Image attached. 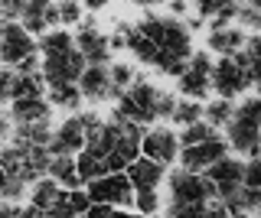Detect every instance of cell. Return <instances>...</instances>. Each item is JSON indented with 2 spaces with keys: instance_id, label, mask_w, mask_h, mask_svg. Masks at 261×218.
Listing matches in <instances>:
<instances>
[{
  "instance_id": "22",
  "label": "cell",
  "mask_w": 261,
  "mask_h": 218,
  "mask_svg": "<svg viewBox=\"0 0 261 218\" xmlns=\"http://www.w3.org/2000/svg\"><path fill=\"white\" fill-rule=\"evenodd\" d=\"M62 185L53 179V176H46V179H39V182H33L30 185V205L33 208H39V212H49V208L56 205V202L62 199Z\"/></svg>"
},
{
  "instance_id": "15",
  "label": "cell",
  "mask_w": 261,
  "mask_h": 218,
  "mask_svg": "<svg viewBox=\"0 0 261 218\" xmlns=\"http://www.w3.org/2000/svg\"><path fill=\"white\" fill-rule=\"evenodd\" d=\"M206 176L216 182L219 199H225V196H232V192L245 182V163H239L235 157H225V160H219L216 166H209Z\"/></svg>"
},
{
  "instance_id": "50",
  "label": "cell",
  "mask_w": 261,
  "mask_h": 218,
  "mask_svg": "<svg viewBox=\"0 0 261 218\" xmlns=\"http://www.w3.org/2000/svg\"><path fill=\"white\" fill-rule=\"evenodd\" d=\"M124 4H134V7H160V4H170V0H124Z\"/></svg>"
},
{
  "instance_id": "4",
  "label": "cell",
  "mask_w": 261,
  "mask_h": 218,
  "mask_svg": "<svg viewBox=\"0 0 261 218\" xmlns=\"http://www.w3.org/2000/svg\"><path fill=\"white\" fill-rule=\"evenodd\" d=\"M157 98H160V88L153 82H147L144 75L134 78V85L127 88V95L114 104L111 117L114 120H134V124H150L157 120Z\"/></svg>"
},
{
  "instance_id": "6",
  "label": "cell",
  "mask_w": 261,
  "mask_h": 218,
  "mask_svg": "<svg viewBox=\"0 0 261 218\" xmlns=\"http://www.w3.org/2000/svg\"><path fill=\"white\" fill-rule=\"evenodd\" d=\"M85 189H88L95 205H111V208H130L134 205V196H137V189L127 179V173H108L101 179L88 182Z\"/></svg>"
},
{
  "instance_id": "13",
  "label": "cell",
  "mask_w": 261,
  "mask_h": 218,
  "mask_svg": "<svg viewBox=\"0 0 261 218\" xmlns=\"http://www.w3.org/2000/svg\"><path fill=\"white\" fill-rule=\"evenodd\" d=\"M75 49L85 55L88 66H105L111 59V46L108 36L95 26V20H82L79 23V33H75Z\"/></svg>"
},
{
  "instance_id": "39",
  "label": "cell",
  "mask_w": 261,
  "mask_h": 218,
  "mask_svg": "<svg viewBox=\"0 0 261 218\" xmlns=\"http://www.w3.org/2000/svg\"><path fill=\"white\" fill-rule=\"evenodd\" d=\"M179 98L173 91H163L160 88V98H157V120H173V111H176Z\"/></svg>"
},
{
  "instance_id": "27",
  "label": "cell",
  "mask_w": 261,
  "mask_h": 218,
  "mask_svg": "<svg viewBox=\"0 0 261 218\" xmlns=\"http://www.w3.org/2000/svg\"><path fill=\"white\" fill-rule=\"evenodd\" d=\"M75 163H79L82 185H88V182L101 179V176H108V166H105V160H101V157H95V153H88V150H82V153H79Z\"/></svg>"
},
{
  "instance_id": "47",
  "label": "cell",
  "mask_w": 261,
  "mask_h": 218,
  "mask_svg": "<svg viewBox=\"0 0 261 218\" xmlns=\"http://www.w3.org/2000/svg\"><path fill=\"white\" fill-rule=\"evenodd\" d=\"M0 218H27V208H20L16 202H0Z\"/></svg>"
},
{
  "instance_id": "14",
  "label": "cell",
  "mask_w": 261,
  "mask_h": 218,
  "mask_svg": "<svg viewBox=\"0 0 261 218\" xmlns=\"http://www.w3.org/2000/svg\"><path fill=\"white\" fill-rule=\"evenodd\" d=\"M85 143H88V134H85V127H82V117L75 114V117L62 120L53 131L49 150H53V157H79V153L85 150Z\"/></svg>"
},
{
  "instance_id": "11",
  "label": "cell",
  "mask_w": 261,
  "mask_h": 218,
  "mask_svg": "<svg viewBox=\"0 0 261 218\" xmlns=\"http://www.w3.org/2000/svg\"><path fill=\"white\" fill-rule=\"evenodd\" d=\"M228 157V140L225 137H212L206 143H196V147H183L179 153V166L190 169V173H206L209 166H216L219 160Z\"/></svg>"
},
{
  "instance_id": "53",
  "label": "cell",
  "mask_w": 261,
  "mask_h": 218,
  "mask_svg": "<svg viewBox=\"0 0 261 218\" xmlns=\"http://www.w3.org/2000/svg\"><path fill=\"white\" fill-rule=\"evenodd\" d=\"M242 4H248V7H255V10H261V0H242Z\"/></svg>"
},
{
  "instance_id": "5",
  "label": "cell",
  "mask_w": 261,
  "mask_h": 218,
  "mask_svg": "<svg viewBox=\"0 0 261 218\" xmlns=\"http://www.w3.org/2000/svg\"><path fill=\"white\" fill-rule=\"evenodd\" d=\"M212 199H219V192H216V182L206 173H190V169L179 166L170 176V202H176V205H199V202H212Z\"/></svg>"
},
{
  "instance_id": "48",
  "label": "cell",
  "mask_w": 261,
  "mask_h": 218,
  "mask_svg": "<svg viewBox=\"0 0 261 218\" xmlns=\"http://www.w3.org/2000/svg\"><path fill=\"white\" fill-rule=\"evenodd\" d=\"M170 10H173V17H186L190 13V0H170Z\"/></svg>"
},
{
  "instance_id": "28",
  "label": "cell",
  "mask_w": 261,
  "mask_h": 218,
  "mask_svg": "<svg viewBox=\"0 0 261 218\" xmlns=\"http://www.w3.org/2000/svg\"><path fill=\"white\" fill-rule=\"evenodd\" d=\"M46 78H43V72L39 75H16V85H13V101L16 98H46Z\"/></svg>"
},
{
  "instance_id": "32",
  "label": "cell",
  "mask_w": 261,
  "mask_h": 218,
  "mask_svg": "<svg viewBox=\"0 0 261 218\" xmlns=\"http://www.w3.org/2000/svg\"><path fill=\"white\" fill-rule=\"evenodd\" d=\"M212 137H216V127H212L209 120H199V124H193V127H183L179 147H196V143H206Z\"/></svg>"
},
{
  "instance_id": "30",
  "label": "cell",
  "mask_w": 261,
  "mask_h": 218,
  "mask_svg": "<svg viewBox=\"0 0 261 218\" xmlns=\"http://www.w3.org/2000/svg\"><path fill=\"white\" fill-rule=\"evenodd\" d=\"M173 120L179 127H193V124H199V120H206V108H202L199 101H190V98H183L176 104V111H173Z\"/></svg>"
},
{
  "instance_id": "31",
  "label": "cell",
  "mask_w": 261,
  "mask_h": 218,
  "mask_svg": "<svg viewBox=\"0 0 261 218\" xmlns=\"http://www.w3.org/2000/svg\"><path fill=\"white\" fill-rule=\"evenodd\" d=\"M232 117H235V104L228 101V98H216V101H209V108H206V120L212 127H228L232 124Z\"/></svg>"
},
{
  "instance_id": "1",
  "label": "cell",
  "mask_w": 261,
  "mask_h": 218,
  "mask_svg": "<svg viewBox=\"0 0 261 218\" xmlns=\"http://www.w3.org/2000/svg\"><path fill=\"white\" fill-rule=\"evenodd\" d=\"M134 29L141 33L147 43L157 49V72L170 78H179L190 69L193 59V33L183 20L176 17H157V13H147L134 23Z\"/></svg>"
},
{
  "instance_id": "16",
  "label": "cell",
  "mask_w": 261,
  "mask_h": 218,
  "mask_svg": "<svg viewBox=\"0 0 261 218\" xmlns=\"http://www.w3.org/2000/svg\"><path fill=\"white\" fill-rule=\"evenodd\" d=\"M79 91L85 101H111V75L108 66H88L79 78Z\"/></svg>"
},
{
  "instance_id": "43",
  "label": "cell",
  "mask_w": 261,
  "mask_h": 218,
  "mask_svg": "<svg viewBox=\"0 0 261 218\" xmlns=\"http://www.w3.org/2000/svg\"><path fill=\"white\" fill-rule=\"evenodd\" d=\"M13 85H16V69L0 66V104L13 101Z\"/></svg>"
},
{
  "instance_id": "20",
  "label": "cell",
  "mask_w": 261,
  "mask_h": 218,
  "mask_svg": "<svg viewBox=\"0 0 261 218\" xmlns=\"http://www.w3.org/2000/svg\"><path fill=\"white\" fill-rule=\"evenodd\" d=\"M10 143H20V147H49L53 143V127H49V120H39V124H13Z\"/></svg>"
},
{
  "instance_id": "37",
  "label": "cell",
  "mask_w": 261,
  "mask_h": 218,
  "mask_svg": "<svg viewBox=\"0 0 261 218\" xmlns=\"http://www.w3.org/2000/svg\"><path fill=\"white\" fill-rule=\"evenodd\" d=\"M23 10H27V0H0V20L4 23H20Z\"/></svg>"
},
{
  "instance_id": "54",
  "label": "cell",
  "mask_w": 261,
  "mask_h": 218,
  "mask_svg": "<svg viewBox=\"0 0 261 218\" xmlns=\"http://www.w3.org/2000/svg\"><path fill=\"white\" fill-rule=\"evenodd\" d=\"M228 218H251V215H245V212H235V215H228Z\"/></svg>"
},
{
  "instance_id": "24",
  "label": "cell",
  "mask_w": 261,
  "mask_h": 218,
  "mask_svg": "<svg viewBox=\"0 0 261 218\" xmlns=\"http://www.w3.org/2000/svg\"><path fill=\"white\" fill-rule=\"evenodd\" d=\"M225 208L228 212H245V215H251V212H261V189H251V185H239V189L232 192V196H225Z\"/></svg>"
},
{
  "instance_id": "44",
  "label": "cell",
  "mask_w": 261,
  "mask_h": 218,
  "mask_svg": "<svg viewBox=\"0 0 261 218\" xmlns=\"http://www.w3.org/2000/svg\"><path fill=\"white\" fill-rule=\"evenodd\" d=\"M130 23H118V26L108 33V46H111V52H118V49H127V36H130Z\"/></svg>"
},
{
  "instance_id": "52",
  "label": "cell",
  "mask_w": 261,
  "mask_h": 218,
  "mask_svg": "<svg viewBox=\"0 0 261 218\" xmlns=\"http://www.w3.org/2000/svg\"><path fill=\"white\" fill-rule=\"evenodd\" d=\"M202 23H206V20H202V17H193L190 23H186V26H190V33H193V29H202Z\"/></svg>"
},
{
  "instance_id": "36",
  "label": "cell",
  "mask_w": 261,
  "mask_h": 218,
  "mask_svg": "<svg viewBox=\"0 0 261 218\" xmlns=\"http://www.w3.org/2000/svg\"><path fill=\"white\" fill-rule=\"evenodd\" d=\"M56 10H59V23H62V26H75V23H82V4H79V0H59Z\"/></svg>"
},
{
  "instance_id": "38",
  "label": "cell",
  "mask_w": 261,
  "mask_h": 218,
  "mask_svg": "<svg viewBox=\"0 0 261 218\" xmlns=\"http://www.w3.org/2000/svg\"><path fill=\"white\" fill-rule=\"evenodd\" d=\"M235 20H239V4H232V7H225V10H219L209 23V33L212 29H225V26H235Z\"/></svg>"
},
{
  "instance_id": "7",
  "label": "cell",
  "mask_w": 261,
  "mask_h": 218,
  "mask_svg": "<svg viewBox=\"0 0 261 218\" xmlns=\"http://www.w3.org/2000/svg\"><path fill=\"white\" fill-rule=\"evenodd\" d=\"M88 69L85 55L79 49H65V52H46L43 55V78L46 85H79L82 72Z\"/></svg>"
},
{
  "instance_id": "17",
  "label": "cell",
  "mask_w": 261,
  "mask_h": 218,
  "mask_svg": "<svg viewBox=\"0 0 261 218\" xmlns=\"http://www.w3.org/2000/svg\"><path fill=\"white\" fill-rule=\"evenodd\" d=\"M49 114H53L49 98H16V101H10V120L13 124H39V120H49Z\"/></svg>"
},
{
  "instance_id": "49",
  "label": "cell",
  "mask_w": 261,
  "mask_h": 218,
  "mask_svg": "<svg viewBox=\"0 0 261 218\" xmlns=\"http://www.w3.org/2000/svg\"><path fill=\"white\" fill-rule=\"evenodd\" d=\"M82 7H88V10H105L108 7V0H79Z\"/></svg>"
},
{
  "instance_id": "10",
  "label": "cell",
  "mask_w": 261,
  "mask_h": 218,
  "mask_svg": "<svg viewBox=\"0 0 261 218\" xmlns=\"http://www.w3.org/2000/svg\"><path fill=\"white\" fill-rule=\"evenodd\" d=\"M248 85H255L251 72L245 69V66H239L232 55L216 62V69H212V88L219 91V98H228V101H232L235 95H242Z\"/></svg>"
},
{
  "instance_id": "51",
  "label": "cell",
  "mask_w": 261,
  "mask_h": 218,
  "mask_svg": "<svg viewBox=\"0 0 261 218\" xmlns=\"http://www.w3.org/2000/svg\"><path fill=\"white\" fill-rule=\"evenodd\" d=\"M7 185H10V176L4 173V166H0V199L7 196Z\"/></svg>"
},
{
  "instance_id": "55",
  "label": "cell",
  "mask_w": 261,
  "mask_h": 218,
  "mask_svg": "<svg viewBox=\"0 0 261 218\" xmlns=\"http://www.w3.org/2000/svg\"><path fill=\"white\" fill-rule=\"evenodd\" d=\"M258 95H261V85H258Z\"/></svg>"
},
{
  "instance_id": "21",
  "label": "cell",
  "mask_w": 261,
  "mask_h": 218,
  "mask_svg": "<svg viewBox=\"0 0 261 218\" xmlns=\"http://www.w3.org/2000/svg\"><path fill=\"white\" fill-rule=\"evenodd\" d=\"M49 10H53V0H27V10H23V29L30 36H39V33H49Z\"/></svg>"
},
{
  "instance_id": "23",
  "label": "cell",
  "mask_w": 261,
  "mask_h": 218,
  "mask_svg": "<svg viewBox=\"0 0 261 218\" xmlns=\"http://www.w3.org/2000/svg\"><path fill=\"white\" fill-rule=\"evenodd\" d=\"M49 176H53L62 189H82V176H79L75 157H53V163H49Z\"/></svg>"
},
{
  "instance_id": "9",
  "label": "cell",
  "mask_w": 261,
  "mask_h": 218,
  "mask_svg": "<svg viewBox=\"0 0 261 218\" xmlns=\"http://www.w3.org/2000/svg\"><path fill=\"white\" fill-rule=\"evenodd\" d=\"M36 49H39L36 36H30L23 29V23H4L0 20V62L16 69L23 59L36 55Z\"/></svg>"
},
{
  "instance_id": "45",
  "label": "cell",
  "mask_w": 261,
  "mask_h": 218,
  "mask_svg": "<svg viewBox=\"0 0 261 218\" xmlns=\"http://www.w3.org/2000/svg\"><path fill=\"white\" fill-rule=\"evenodd\" d=\"M242 185H251V189H261V157L245 163V182Z\"/></svg>"
},
{
  "instance_id": "8",
  "label": "cell",
  "mask_w": 261,
  "mask_h": 218,
  "mask_svg": "<svg viewBox=\"0 0 261 218\" xmlns=\"http://www.w3.org/2000/svg\"><path fill=\"white\" fill-rule=\"evenodd\" d=\"M212 69H216V62L209 59V49L206 52H193L190 69L176 78L179 95H183V98H190V101L209 98V91H212Z\"/></svg>"
},
{
  "instance_id": "3",
  "label": "cell",
  "mask_w": 261,
  "mask_h": 218,
  "mask_svg": "<svg viewBox=\"0 0 261 218\" xmlns=\"http://www.w3.org/2000/svg\"><path fill=\"white\" fill-rule=\"evenodd\" d=\"M225 140H228V150L242 153V157H251V160L261 157V95L245 98L235 108L232 124L225 127Z\"/></svg>"
},
{
  "instance_id": "41",
  "label": "cell",
  "mask_w": 261,
  "mask_h": 218,
  "mask_svg": "<svg viewBox=\"0 0 261 218\" xmlns=\"http://www.w3.org/2000/svg\"><path fill=\"white\" fill-rule=\"evenodd\" d=\"M82 218H144V215H130L127 208H111V205H92Z\"/></svg>"
},
{
  "instance_id": "34",
  "label": "cell",
  "mask_w": 261,
  "mask_h": 218,
  "mask_svg": "<svg viewBox=\"0 0 261 218\" xmlns=\"http://www.w3.org/2000/svg\"><path fill=\"white\" fill-rule=\"evenodd\" d=\"M134 208H137V215H157V208H160L157 189H137V196H134Z\"/></svg>"
},
{
  "instance_id": "33",
  "label": "cell",
  "mask_w": 261,
  "mask_h": 218,
  "mask_svg": "<svg viewBox=\"0 0 261 218\" xmlns=\"http://www.w3.org/2000/svg\"><path fill=\"white\" fill-rule=\"evenodd\" d=\"M245 55H248V72H251V78H255V85H261V33L248 36Z\"/></svg>"
},
{
  "instance_id": "18",
  "label": "cell",
  "mask_w": 261,
  "mask_h": 218,
  "mask_svg": "<svg viewBox=\"0 0 261 218\" xmlns=\"http://www.w3.org/2000/svg\"><path fill=\"white\" fill-rule=\"evenodd\" d=\"M245 43H248V33L242 26H225V29H212L209 33V52L222 55V59L239 55L245 49Z\"/></svg>"
},
{
  "instance_id": "2",
  "label": "cell",
  "mask_w": 261,
  "mask_h": 218,
  "mask_svg": "<svg viewBox=\"0 0 261 218\" xmlns=\"http://www.w3.org/2000/svg\"><path fill=\"white\" fill-rule=\"evenodd\" d=\"M49 163H53V150L49 147H20V143H10V147L0 150V166H4V173L16 185H33V182L46 179Z\"/></svg>"
},
{
  "instance_id": "26",
  "label": "cell",
  "mask_w": 261,
  "mask_h": 218,
  "mask_svg": "<svg viewBox=\"0 0 261 218\" xmlns=\"http://www.w3.org/2000/svg\"><path fill=\"white\" fill-rule=\"evenodd\" d=\"M46 98H49L53 108H62V111H79V104L85 101L82 91H79V85H53Z\"/></svg>"
},
{
  "instance_id": "19",
  "label": "cell",
  "mask_w": 261,
  "mask_h": 218,
  "mask_svg": "<svg viewBox=\"0 0 261 218\" xmlns=\"http://www.w3.org/2000/svg\"><path fill=\"white\" fill-rule=\"evenodd\" d=\"M163 173H167V166H160L157 160L141 157V160H134V163H130L127 179L134 182V189H157L160 179H163Z\"/></svg>"
},
{
  "instance_id": "42",
  "label": "cell",
  "mask_w": 261,
  "mask_h": 218,
  "mask_svg": "<svg viewBox=\"0 0 261 218\" xmlns=\"http://www.w3.org/2000/svg\"><path fill=\"white\" fill-rule=\"evenodd\" d=\"M193 4H196V10H199L202 20H212L219 10H225V7H232V4H239V0H193Z\"/></svg>"
},
{
  "instance_id": "46",
  "label": "cell",
  "mask_w": 261,
  "mask_h": 218,
  "mask_svg": "<svg viewBox=\"0 0 261 218\" xmlns=\"http://www.w3.org/2000/svg\"><path fill=\"white\" fill-rule=\"evenodd\" d=\"M39 72H43V59L39 55H30V59H23L16 66V75H39Z\"/></svg>"
},
{
  "instance_id": "12",
  "label": "cell",
  "mask_w": 261,
  "mask_h": 218,
  "mask_svg": "<svg viewBox=\"0 0 261 218\" xmlns=\"http://www.w3.org/2000/svg\"><path fill=\"white\" fill-rule=\"evenodd\" d=\"M141 150L147 160H157L160 166H170L179 160V137L170 127H150L141 140Z\"/></svg>"
},
{
  "instance_id": "29",
  "label": "cell",
  "mask_w": 261,
  "mask_h": 218,
  "mask_svg": "<svg viewBox=\"0 0 261 218\" xmlns=\"http://www.w3.org/2000/svg\"><path fill=\"white\" fill-rule=\"evenodd\" d=\"M65 49H75V36L65 33V29H49L39 39V52H65Z\"/></svg>"
},
{
  "instance_id": "40",
  "label": "cell",
  "mask_w": 261,
  "mask_h": 218,
  "mask_svg": "<svg viewBox=\"0 0 261 218\" xmlns=\"http://www.w3.org/2000/svg\"><path fill=\"white\" fill-rule=\"evenodd\" d=\"M65 196H69V205L75 208V215H79V218H82V215L88 212V208L95 205L92 196H88V189H65Z\"/></svg>"
},
{
  "instance_id": "25",
  "label": "cell",
  "mask_w": 261,
  "mask_h": 218,
  "mask_svg": "<svg viewBox=\"0 0 261 218\" xmlns=\"http://www.w3.org/2000/svg\"><path fill=\"white\" fill-rule=\"evenodd\" d=\"M108 75H111V101H121L127 95V88L134 85V69L127 62H111L108 66Z\"/></svg>"
},
{
  "instance_id": "35",
  "label": "cell",
  "mask_w": 261,
  "mask_h": 218,
  "mask_svg": "<svg viewBox=\"0 0 261 218\" xmlns=\"http://www.w3.org/2000/svg\"><path fill=\"white\" fill-rule=\"evenodd\" d=\"M209 215V202H199V205H176L170 202L167 218H206Z\"/></svg>"
}]
</instances>
